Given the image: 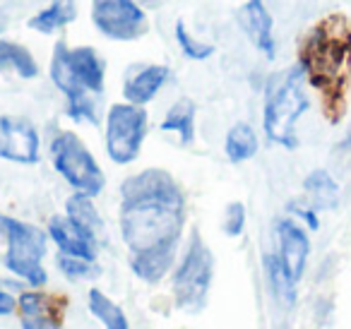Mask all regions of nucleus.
I'll return each instance as SVG.
<instances>
[{"label":"nucleus","instance_id":"f257e3e1","mask_svg":"<svg viewBox=\"0 0 351 329\" xmlns=\"http://www.w3.org/2000/svg\"><path fill=\"white\" fill-rule=\"evenodd\" d=\"M121 236L132 255L176 247L186 226V197L164 169H147L121 188Z\"/></svg>","mask_w":351,"mask_h":329},{"label":"nucleus","instance_id":"f03ea898","mask_svg":"<svg viewBox=\"0 0 351 329\" xmlns=\"http://www.w3.org/2000/svg\"><path fill=\"white\" fill-rule=\"evenodd\" d=\"M298 68L320 92L327 121L339 123L351 89V17L330 12L317 20L298 44Z\"/></svg>","mask_w":351,"mask_h":329},{"label":"nucleus","instance_id":"7ed1b4c3","mask_svg":"<svg viewBox=\"0 0 351 329\" xmlns=\"http://www.w3.org/2000/svg\"><path fill=\"white\" fill-rule=\"evenodd\" d=\"M51 80L68 99V116L97 125V106L92 94L104 92V63L89 46L68 49L60 41L51 56Z\"/></svg>","mask_w":351,"mask_h":329},{"label":"nucleus","instance_id":"20e7f679","mask_svg":"<svg viewBox=\"0 0 351 329\" xmlns=\"http://www.w3.org/2000/svg\"><path fill=\"white\" fill-rule=\"evenodd\" d=\"M303 80L306 75L301 68L284 70L269 80L267 94H265L263 127L274 145H282L287 149H293L298 145L296 123L308 108Z\"/></svg>","mask_w":351,"mask_h":329},{"label":"nucleus","instance_id":"39448f33","mask_svg":"<svg viewBox=\"0 0 351 329\" xmlns=\"http://www.w3.org/2000/svg\"><path fill=\"white\" fill-rule=\"evenodd\" d=\"M0 231L5 233L8 252H5V267L20 279L29 281L32 286L46 284V269L41 265L46 255V236L41 228L32 223L17 221L12 217L0 214Z\"/></svg>","mask_w":351,"mask_h":329},{"label":"nucleus","instance_id":"423d86ee","mask_svg":"<svg viewBox=\"0 0 351 329\" xmlns=\"http://www.w3.org/2000/svg\"><path fill=\"white\" fill-rule=\"evenodd\" d=\"M212 271H215V257L202 241L200 231H193L191 245L173 274L176 305L186 313H197L205 308L212 286Z\"/></svg>","mask_w":351,"mask_h":329},{"label":"nucleus","instance_id":"0eeeda50","mask_svg":"<svg viewBox=\"0 0 351 329\" xmlns=\"http://www.w3.org/2000/svg\"><path fill=\"white\" fill-rule=\"evenodd\" d=\"M51 156H53V169L68 180V185H73L75 193L97 197L104 190L106 175L75 132H58L51 142Z\"/></svg>","mask_w":351,"mask_h":329},{"label":"nucleus","instance_id":"6e6552de","mask_svg":"<svg viewBox=\"0 0 351 329\" xmlns=\"http://www.w3.org/2000/svg\"><path fill=\"white\" fill-rule=\"evenodd\" d=\"M147 137V111L135 103H113L106 113V154L113 164L128 166L140 156Z\"/></svg>","mask_w":351,"mask_h":329},{"label":"nucleus","instance_id":"1a4fd4ad","mask_svg":"<svg viewBox=\"0 0 351 329\" xmlns=\"http://www.w3.org/2000/svg\"><path fill=\"white\" fill-rule=\"evenodd\" d=\"M92 22L113 41H135L149 29L147 12L135 0H92Z\"/></svg>","mask_w":351,"mask_h":329},{"label":"nucleus","instance_id":"9d476101","mask_svg":"<svg viewBox=\"0 0 351 329\" xmlns=\"http://www.w3.org/2000/svg\"><path fill=\"white\" fill-rule=\"evenodd\" d=\"M0 156L12 164H36L39 132L34 123L20 116H0Z\"/></svg>","mask_w":351,"mask_h":329},{"label":"nucleus","instance_id":"9b49d317","mask_svg":"<svg viewBox=\"0 0 351 329\" xmlns=\"http://www.w3.org/2000/svg\"><path fill=\"white\" fill-rule=\"evenodd\" d=\"M49 236L56 241L58 250L70 257H82V260H97V238L84 231L80 223L70 217H53L49 221Z\"/></svg>","mask_w":351,"mask_h":329},{"label":"nucleus","instance_id":"f8f14e48","mask_svg":"<svg viewBox=\"0 0 351 329\" xmlns=\"http://www.w3.org/2000/svg\"><path fill=\"white\" fill-rule=\"evenodd\" d=\"M241 29L245 32L253 46L265 53L267 58H274V34H272V15L265 8L263 0H248L239 10Z\"/></svg>","mask_w":351,"mask_h":329},{"label":"nucleus","instance_id":"ddd939ff","mask_svg":"<svg viewBox=\"0 0 351 329\" xmlns=\"http://www.w3.org/2000/svg\"><path fill=\"white\" fill-rule=\"evenodd\" d=\"M277 241H279V257H282L284 267L298 281L303 276L308 252H311V243H308L306 231L298 223L284 219V221L277 223Z\"/></svg>","mask_w":351,"mask_h":329},{"label":"nucleus","instance_id":"4468645a","mask_svg":"<svg viewBox=\"0 0 351 329\" xmlns=\"http://www.w3.org/2000/svg\"><path fill=\"white\" fill-rule=\"evenodd\" d=\"M169 68L166 65H145L140 68L135 75L125 80V87H123V94H125L128 103H135V106H145L152 99L159 94V89L169 82Z\"/></svg>","mask_w":351,"mask_h":329},{"label":"nucleus","instance_id":"2eb2a0df","mask_svg":"<svg viewBox=\"0 0 351 329\" xmlns=\"http://www.w3.org/2000/svg\"><path fill=\"white\" fill-rule=\"evenodd\" d=\"M22 315V329H63L56 315V303L44 293H22L17 300Z\"/></svg>","mask_w":351,"mask_h":329},{"label":"nucleus","instance_id":"dca6fc26","mask_svg":"<svg viewBox=\"0 0 351 329\" xmlns=\"http://www.w3.org/2000/svg\"><path fill=\"white\" fill-rule=\"evenodd\" d=\"M176 247H161V250L149 252H137L130 257V269L137 279L147 281V284H156L169 274L171 265H173Z\"/></svg>","mask_w":351,"mask_h":329},{"label":"nucleus","instance_id":"f3484780","mask_svg":"<svg viewBox=\"0 0 351 329\" xmlns=\"http://www.w3.org/2000/svg\"><path fill=\"white\" fill-rule=\"evenodd\" d=\"M77 17V0H51V5L36 12L27 27L39 34H56Z\"/></svg>","mask_w":351,"mask_h":329},{"label":"nucleus","instance_id":"a211bd4d","mask_svg":"<svg viewBox=\"0 0 351 329\" xmlns=\"http://www.w3.org/2000/svg\"><path fill=\"white\" fill-rule=\"evenodd\" d=\"M161 130L176 132L181 145H193V140H195V103L191 99H178L166 111L164 121H161Z\"/></svg>","mask_w":351,"mask_h":329},{"label":"nucleus","instance_id":"6ab92c4d","mask_svg":"<svg viewBox=\"0 0 351 329\" xmlns=\"http://www.w3.org/2000/svg\"><path fill=\"white\" fill-rule=\"evenodd\" d=\"M0 73H15L25 80H34L39 75V63L22 44L0 41Z\"/></svg>","mask_w":351,"mask_h":329},{"label":"nucleus","instance_id":"aec40b11","mask_svg":"<svg viewBox=\"0 0 351 329\" xmlns=\"http://www.w3.org/2000/svg\"><path fill=\"white\" fill-rule=\"evenodd\" d=\"M224 149L231 164H243V161L253 159L258 154V135L248 123H236L229 132H226Z\"/></svg>","mask_w":351,"mask_h":329},{"label":"nucleus","instance_id":"412c9836","mask_svg":"<svg viewBox=\"0 0 351 329\" xmlns=\"http://www.w3.org/2000/svg\"><path fill=\"white\" fill-rule=\"evenodd\" d=\"M265 269L269 276V286L272 293L277 295V300L287 308H291L296 303V284L298 281L289 274V269L284 267L282 257L279 255H265Z\"/></svg>","mask_w":351,"mask_h":329},{"label":"nucleus","instance_id":"4be33fe9","mask_svg":"<svg viewBox=\"0 0 351 329\" xmlns=\"http://www.w3.org/2000/svg\"><path fill=\"white\" fill-rule=\"evenodd\" d=\"M87 305H89V313H92L106 329H130L125 313H123L104 291H99V289L89 291Z\"/></svg>","mask_w":351,"mask_h":329},{"label":"nucleus","instance_id":"5701e85b","mask_svg":"<svg viewBox=\"0 0 351 329\" xmlns=\"http://www.w3.org/2000/svg\"><path fill=\"white\" fill-rule=\"evenodd\" d=\"M65 209H68V217L73 219L75 223H80L84 231L92 233L94 238H99V233H101V228H104V221H101V217H99L97 209H94L92 197H89V195L75 193L73 197L68 199Z\"/></svg>","mask_w":351,"mask_h":329},{"label":"nucleus","instance_id":"b1692460","mask_svg":"<svg viewBox=\"0 0 351 329\" xmlns=\"http://www.w3.org/2000/svg\"><path fill=\"white\" fill-rule=\"evenodd\" d=\"M303 188L311 195L313 207L332 209L337 204V183L327 171L317 169V171H313V173H308V178L303 180Z\"/></svg>","mask_w":351,"mask_h":329},{"label":"nucleus","instance_id":"393cba45","mask_svg":"<svg viewBox=\"0 0 351 329\" xmlns=\"http://www.w3.org/2000/svg\"><path fill=\"white\" fill-rule=\"evenodd\" d=\"M176 41H178L181 51L191 60H207L212 53H215V46L205 44V41H200V39H195V36L188 32V27L183 25L181 20L176 22Z\"/></svg>","mask_w":351,"mask_h":329},{"label":"nucleus","instance_id":"a878e982","mask_svg":"<svg viewBox=\"0 0 351 329\" xmlns=\"http://www.w3.org/2000/svg\"><path fill=\"white\" fill-rule=\"evenodd\" d=\"M58 267L68 279H94L99 276V267L89 260H82V257H70L60 252L58 257Z\"/></svg>","mask_w":351,"mask_h":329},{"label":"nucleus","instance_id":"bb28decb","mask_svg":"<svg viewBox=\"0 0 351 329\" xmlns=\"http://www.w3.org/2000/svg\"><path fill=\"white\" fill-rule=\"evenodd\" d=\"M245 228V207L243 202H231L224 214V233L231 238L241 236Z\"/></svg>","mask_w":351,"mask_h":329},{"label":"nucleus","instance_id":"cd10ccee","mask_svg":"<svg viewBox=\"0 0 351 329\" xmlns=\"http://www.w3.org/2000/svg\"><path fill=\"white\" fill-rule=\"evenodd\" d=\"M17 310V300L12 298L8 291H3V281H0V317L5 315H12Z\"/></svg>","mask_w":351,"mask_h":329},{"label":"nucleus","instance_id":"c85d7f7f","mask_svg":"<svg viewBox=\"0 0 351 329\" xmlns=\"http://www.w3.org/2000/svg\"><path fill=\"white\" fill-rule=\"evenodd\" d=\"M291 209H293V212H296L301 219H306L308 226H311V228H317V217H315V212H313V209H301V207H291Z\"/></svg>","mask_w":351,"mask_h":329}]
</instances>
